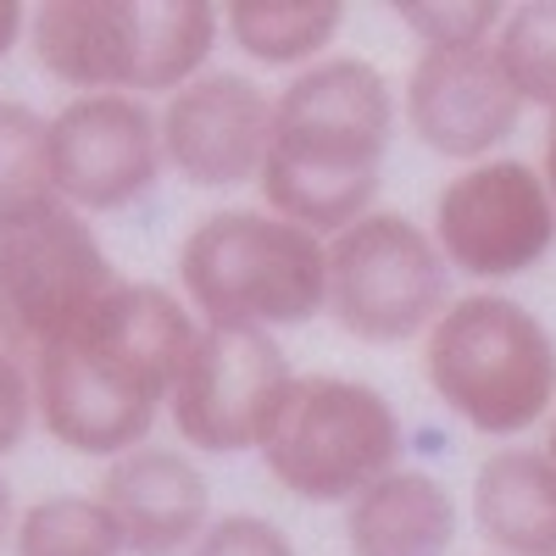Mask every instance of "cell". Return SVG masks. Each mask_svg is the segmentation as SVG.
I'll return each instance as SVG.
<instances>
[{"label":"cell","mask_w":556,"mask_h":556,"mask_svg":"<svg viewBox=\"0 0 556 556\" xmlns=\"http://www.w3.org/2000/svg\"><path fill=\"white\" fill-rule=\"evenodd\" d=\"M201 340L178 290L117 278V290L56 345L34 351V429L73 456H123L167 417V395Z\"/></svg>","instance_id":"cell-1"},{"label":"cell","mask_w":556,"mask_h":556,"mask_svg":"<svg viewBox=\"0 0 556 556\" xmlns=\"http://www.w3.org/2000/svg\"><path fill=\"white\" fill-rule=\"evenodd\" d=\"M401 96L367 56H323L273 96V134L256 173L262 206L317 240L379 212Z\"/></svg>","instance_id":"cell-2"},{"label":"cell","mask_w":556,"mask_h":556,"mask_svg":"<svg viewBox=\"0 0 556 556\" xmlns=\"http://www.w3.org/2000/svg\"><path fill=\"white\" fill-rule=\"evenodd\" d=\"M178 295L201 329L285 334L329 312V240L267 206H217L178 240Z\"/></svg>","instance_id":"cell-3"},{"label":"cell","mask_w":556,"mask_h":556,"mask_svg":"<svg viewBox=\"0 0 556 556\" xmlns=\"http://www.w3.org/2000/svg\"><path fill=\"white\" fill-rule=\"evenodd\" d=\"M434 401L495 445H518L556 412V334L506 290H468L424 334Z\"/></svg>","instance_id":"cell-4"},{"label":"cell","mask_w":556,"mask_h":556,"mask_svg":"<svg viewBox=\"0 0 556 556\" xmlns=\"http://www.w3.org/2000/svg\"><path fill=\"white\" fill-rule=\"evenodd\" d=\"M262 473L306 506H351L406 456L395 401L351 374H295L262 429Z\"/></svg>","instance_id":"cell-5"},{"label":"cell","mask_w":556,"mask_h":556,"mask_svg":"<svg viewBox=\"0 0 556 556\" xmlns=\"http://www.w3.org/2000/svg\"><path fill=\"white\" fill-rule=\"evenodd\" d=\"M451 306V267L406 212H367L329 240V323L356 345H412Z\"/></svg>","instance_id":"cell-6"},{"label":"cell","mask_w":556,"mask_h":556,"mask_svg":"<svg viewBox=\"0 0 556 556\" xmlns=\"http://www.w3.org/2000/svg\"><path fill=\"white\" fill-rule=\"evenodd\" d=\"M429 235L451 278H473L479 290H501L556 251V206L540 167L501 151L490 162L456 167L440 184Z\"/></svg>","instance_id":"cell-7"},{"label":"cell","mask_w":556,"mask_h":556,"mask_svg":"<svg viewBox=\"0 0 556 556\" xmlns=\"http://www.w3.org/2000/svg\"><path fill=\"white\" fill-rule=\"evenodd\" d=\"M117 278L96 223L62 201L0 223V312L34 351L67 340L117 290Z\"/></svg>","instance_id":"cell-8"},{"label":"cell","mask_w":556,"mask_h":556,"mask_svg":"<svg viewBox=\"0 0 556 556\" xmlns=\"http://www.w3.org/2000/svg\"><path fill=\"white\" fill-rule=\"evenodd\" d=\"M295 379L278 334L256 329H201L190 362L167 395V424L195 456H245Z\"/></svg>","instance_id":"cell-9"},{"label":"cell","mask_w":556,"mask_h":556,"mask_svg":"<svg viewBox=\"0 0 556 556\" xmlns=\"http://www.w3.org/2000/svg\"><path fill=\"white\" fill-rule=\"evenodd\" d=\"M156 106L139 96H73L51 112V184L84 217L139 206L162 178Z\"/></svg>","instance_id":"cell-10"},{"label":"cell","mask_w":556,"mask_h":556,"mask_svg":"<svg viewBox=\"0 0 556 556\" xmlns=\"http://www.w3.org/2000/svg\"><path fill=\"white\" fill-rule=\"evenodd\" d=\"M523 101L513 78L501 73L495 45L479 51H424L401 78V123L412 139L440 162L473 167L501 156V146L518 134Z\"/></svg>","instance_id":"cell-11"},{"label":"cell","mask_w":556,"mask_h":556,"mask_svg":"<svg viewBox=\"0 0 556 556\" xmlns=\"http://www.w3.org/2000/svg\"><path fill=\"white\" fill-rule=\"evenodd\" d=\"M156 128H162V162L190 190H240L262 173L273 134V96L251 73L212 67L156 106Z\"/></svg>","instance_id":"cell-12"},{"label":"cell","mask_w":556,"mask_h":556,"mask_svg":"<svg viewBox=\"0 0 556 556\" xmlns=\"http://www.w3.org/2000/svg\"><path fill=\"white\" fill-rule=\"evenodd\" d=\"M96 501L112 513L128 556H190L217 518L201 462L156 440L112 456L101 468Z\"/></svg>","instance_id":"cell-13"},{"label":"cell","mask_w":556,"mask_h":556,"mask_svg":"<svg viewBox=\"0 0 556 556\" xmlns=\"http://www.w3.org/2000/svg\"><path fill=\"white\" fill-rule=\"evenodd\" d=\"M28 56L67 96H139L146 7L128 0H45L28 7Z\"/></svg>","instance_id":"cell-14"},{"label":"cell","mask_w":556,"mask_h":556,"mask_svg":"<svg viewBox=\"0 0 556 556\" xmlns=\"http://www.w3.org/2000/svg\"><path fill=\"white\" fill-rule=\"evenodd\" d=\"M462 529L456 495L429 468H390L345 506L351 556H451Z\"/></svg>","instance_id":"cell-15"},{"label":"cell","mask_w":556,"mask_h":556,"mask_svg":"<svg viewBox=\"0 0 556 556\" xmlns=\"http://www.w3.org/2000/svg\"><path fill=\"white\" fill-rule=\"evenodd\" d=\"M468 501L495 556H556V462L545 445H495L473 468Z\"/></svg>","instance_id":"cell-16"},{"label":"cell","mask_w":556,"mask_h":556,"mask_svg":"<svg viewBox=\"0 0 556 556\" xmlns=\"http://www.w3.org/2000/svg\"><path fill=\"white\" fill-rule=\"evenodd\" d=\"M345 28L340 0H235L223 7V39L267 73H306L323 56H334Z\"/></svg>","instance_id":"cell-17"},{"label":"cell","mask_w":556,"mask_h":556,"mask_svg":"<svg viewBox=\"0 0 556 556\" xmlns=\"http://www.w3.org/2000/svg\"><path fill=\"white\" fill-rule=\"evenodd\" d=\"M223 39V7L206 0H173L146 7V56H139V101H167L184 84L212 73Z\"/></svg>","instance_id":"cell-18"},{"label":"cell","mask_w":556,"mask_h":556,"mask_svg":"<svg viewBox=\"0 0 556 556\" xmlns=\"http://www.w3.org/2000/svg\"><path fill=\"white\" fill-rule=\"evenodd\" d=\"M12 556H128L112 513L96 495H39L12 523Z\"/></svg>","instance_id":"cell-19"},{"label":"cell","mask_w":556,"mask_h":556,"mask_svg":"<svg viewBox=\"0 0 556 556\" xmlns=\"http://www.w3.org/2000/svg\"><path fill=\"white\" fill-rule=\"evenodd\" d=\"M56 201L51 184V112L0 101V223Z\"/></svg>","instance_id":"cell-20"},{"label":"cell","mask_w":556,"mask_h":556,"mask_svg":"<svg viewBox=\"0 0 556 556\" xmlns=\"http://www.w3.org/2000/svg\"><path fill=\"white\" fill-rule=\"evenodd\" d=\"M495 62L513 78L518 101L556 117V0H529L501 17Z\"/></svg>","instance_id":"cell-21"},{"label":"cell","mask_w":556,"mask_h":556,"mask_svg":"<svg viewBox=\"0 0 556 556\" xmlns=\"http://www.w3.org/2000/svg\"><path fill=\"white\" fill-rule=\"evenodd\" d=\"M390 12L424 51H479V45H495L501 17H506V7H495V0H401Z\"/></svg>","instance_id":"cell-22"},{"label":"cell","mask_w":556,"mask_h":556,"mask_svg":"<svg viewBox=\"0 0 556 556\" xmlns=\"http://www.w3.org/2000/svg\"><path fill=\"white\" fill-rule=\"evenodd\" d=\"M34 429V345L0 312V456H12Z\"/></svg>","instance_id":"cell-23"},{"label":"cell","mask_w":556,"mask_h":556,"mask_svg":"<svg viewBox=\"0 0 556 556\" xmlns=\"http://www.w3.org/2000/svg\"><path fill=\"white\" fill-rule=\"evenodd\" d=\"M190 556H295V540L267 513H217Z\"/></svg>","instance_id":"cell-24"},{"label":"cell","mask_w":556,"mask_h":556,"mask_svg":"<svg viewBox=\"0 0 556 556\" xmlns=\"http://www.w3.org/2000/svg\"><path fill=\"white\" fill-rule=\"evenodd\" d=\"M23 39H28V7H17V0H0V62H7Z\"/></svg>","instance_id":"cell-25"},{"label":"cell","mask_w":556,"mask_h":556,"mask_svg":"<svg viewBox=\"0 0 556 556\" xmlns=\"http://www.w3.org/2000/svg\"><path fill=\"white\" fill-rule=\"evenodd\" d=\"M540 178H545V190H551V206H556V117H545V151H540Z\"/></svg>","instance_id":"cell-26"},{"label":"cell","mask_w":556,"mask_h":556,"mask_svg":"<svg viewBox=\"0 0 556 556\" xmlns=\"http://www.w3.org/2000/svg\"><path fill=\"white\" fill-rule=\"evenodd\" d=\"M12 523H17V513H12V484L0 479V545L12 540Z\"/></svg>","instance_id":"cell-27"},{"label":"cell","mask_w":556,"mask_h":556,"mask_svg":"<svg viewBox=\"0 0 556 556\" xmlns=\"http://www.w3.org/2000/svg\"><path fill=\"white\" fill-rule=\"evenodd\" d=\"M545 456H551V462H556V412H551V417H545Z\"/></svg>","instance_id":"cell-28"}]
</instances>
